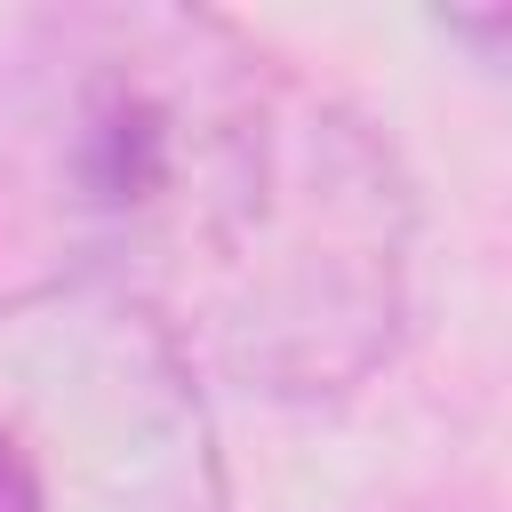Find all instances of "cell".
I'll use <instances>...</instances> for the list:
<instances>
[{"mask_svg": "<svg viewBox=\"0 0 512 512\" xmlns=\"http://www.w3.org/2000/svg\"><path fill=\"white\" fill-rule=\"evenodd\" d=\"M0 208L272 400H344L408 336L392 144L216 8L64 0L0 32Z\"/></svg>", "mask_w": 512, "mask_h": 512, "instance_id": "cell-1", "label": "cell"}, {"mask_svg": "<svg viewBox=\"0 0 512 512\" xmlns=\"http://www.w3.org/2000/svg\"><path fill=\"white\" fill-rule=\"evenodd\" d=\"M0 512H232L200 368L128 296H0Z\"/></svg>", "mask_w": 512, "mask_h": 512, "instance_id": "cell-2", "label": "cell"}]
</instances>
